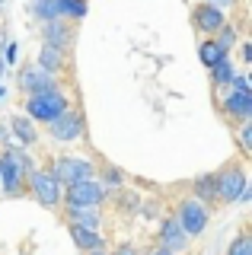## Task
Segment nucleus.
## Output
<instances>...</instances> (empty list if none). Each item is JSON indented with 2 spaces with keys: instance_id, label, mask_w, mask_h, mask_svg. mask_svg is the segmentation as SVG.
Instances as JSON below:
<instances>
[{
  "instance_id": "nucleus-1",
  "label": "nucleus",
  "mask_w": 252,
  "mask_h": 255,
  "mask_svg": "<svg viewBox=\"0 0 252 255\" xmlns=\"http://www.w3.org/2000/svg\"><path fill=\"white\" fill-rule=\"evenodd\" d=\"M67 106V96L61 93V90H51V93H35V96H29L26 99V112H29V118H35V122H54V118L61 115Z\"/></svg>"
},
{
  "instance_id": "nucleus-2",
  "label": "nucleus",
  "mask_w": 252,
  "mask_h": 255,
  "mask_svg": "<svg viewBox=\"0 0 252 255\" xmlns=\"http://www.w3.org/2000/svg\"><path fill=\"white\" fill-rule=\"evenodd\" d=\"M32 172V163L22 150H6L0 156V191H16L19 182Z\"/></svg>"
},
{
  "instance_id": "nucleus-3",
  "label": "nucleus",
  "mask_w": 252,
  "mask_h": 255,
  "mask_svg": "<svg viewBox=\"0 0 252 255\" xmlns=\"http://www.w3.org/2000/svg\"><path fill=\"white\" fill-rule=\"evenodd\" d=\"M29 185H32V195L42 207H58L64 191H61V182L54 179V172H42V169H32L29 172Z\"/></svg>"
},
{
  "instance_id": "nucleus-4",
  "label": "nucleus",
  "mask_w": 252,
  "mask_h": 255,
  "mask_svg": "<svg viewBox=\"0 0 252 255\" xmlns=\"http://www.w3.org/2000/svg\"><path fill=\"white\" fill-rule=\"evenodd\" d=\"M179 227L185 230V236H201L204 227H208V207H204L198 198H185L182 204H179Z\"/></svg>"
},
{
  "instance_id": "nucleus-5",
  "label": "nucleus",
  "mask_w": 252,
  "mask_h": 255,
  "mask_svg": "<svg viewBox=\"0 0 252 255\" xmlns=\"http://www.w3.org/2000/svg\"><path fill=\"white\" fill-rule=\"evenodd\" d=\"M106 198V185L96 179H83L67 185V207H99Z\"/></svg>"
},
{
  "instance_id": "nucleus-6",
  "label": "nucleus",
  "mask_w": 252,
  "mask_h": 255,
  "mask_svg": "<svg viewBox=\"0 0 252 255\" xmlns=\"http://www.w3.org/2000/svg\"><path fill=\"white\" fill-rule=\"evenodd\" d=\"M48 134L54 140H61V143H74V140L83 137V118L77 115V112L64 109L54 122H48Z\"/></svg>"
},
{
  "instance_id": "nucleus-7",
  "label": "nucleus",
  "mask_w": 252,
  "mask_h": 255,
  "mask_svg": "<svg viewBox=\"0 0 252 255\" xmlns=\"http://www.w3.org/2000/svg\"><path fill=\"white\" fill-rule=\"evenodd\" d=\"M51 172H54V179H58L61 185H74V182L93 179V163H86L80 156H61Z\"/></svg>"
},
{
  "instance_id": "nucleus-8",
  "label": "nucleus",
  "mask_w": 252,
  "mask_h": 255,
  "mask_svg": "<svg viewBox=\"0 0 252 255\" xmlns=\"http://www.w3.org/2000/svg\"><path fill=\"white\" fill-rule=\"evenodd\" d=\"M214 182H217V198L220 201H236V198L243 195V188L249 185V179H246L243 169H227V172L214 175Z\"/></svg>"
},
{
  "instance_id": "nucleus-9",
  "label": "nucleus",
  "mask_w": 252,
  "mask_h": 255,
  "mask_svg": "<svg viewBox=\"0 0 252 255\" xmlns=\"http://www.w3.org/2000/svg\"><path fill=\"white\" fill-rule=\"evenodd\" d=\"M19 86L26 90L29 96H35V93H51V90H58V80H54V74H48V70H42L35 64V67H26L19 74Z\"/></svg>"
},
{
  "instance_id": "nucleus-10",
  "label": "nucleus",
  "mask_w": 252,
  "mask_h": 255,
  "mask_svg": "<svg viewBox=\"0 0 252 255\" xmlns=\"http://www.w3.org/2000/svg\"><path fill=\"white\" fill-rule=\"evenodd\" d=\"M185 246H188V236H185V230L179 227V220L172 217V220H163V230H160V249H166V252H185Z\"/></svg>"
},
{
  "instance_id": "nucleus-11",
  "label": "nucleus",
  "mask_w": 252,
  "mask_h": 255,
  "mask_svg": "<svg viewBox=\"0 0 252 255\" xmlns=\"http://www.w3.org/2000/svg\"><path fill=\"white\" fill-rule=\"evenodd\" d=\"M224 109H227V115L249 118V115H252V93H243V90H227V96H224Z\"/></svg>"
},
{
  "instance_id": "nucleus-12",
  "label": "nucleus",
  "mask_w": 252,
  "mask_h": 255,
  "mask_svg": "<svg viewBox=\"0 0 252 255\" xmlns=\"http://www.w3.org/2000/svg\"><path fill=\"white\" fill-rule=\"evenodd\" d=\"M70 239H74L83 252H96V249L106 246V239H102L99 230H83V227H74V223H70Z\"/></svg>"
},
{
  "instance_id": "nucleus-13",
  "label": "nucleus",
  "mask_w": 252,
  "mask_h": 255,
  "mask_svg": "<svg viewBox=\"0 0 252 255\" xmlns=\"http://www.w3.org/2000/svg\"><path fill=\"white\" fill-rule=\"evenodd\" d=\"M42 35H45V45H54V48H61V51L70 45V29L61 19L45 22V26H42Z\"/></svg>"
},
{
  "instance_id": "nucleus-14",
  "label": "nucleus",
  "mask_w": 252,
  "mask_h": 255,
  "mask_svg": "<svg viewBox=\"0 0 252 255\" xmlns=\"http://www.w3.org/2000/svg\"><path fill=\"white\" fill-rule=\"evenodd\" d=\"M67 217L74 227H83V230H99V207H67Z\"/></svg>"
},
{
  "instance_id": "nucleus-15",
  "label": "nucleus",
  "mask_w": 252,
  "mask_h": 255,
  "mask_svg": "<svg viewBox=\"0 0 252 255\" xmlns=\"http://www.w3.org/2000/svg\"><path fill=\"white\" fill-rule=\"evenodd\" d=\"M195 22H198L204 32H217L224 26V13H220L217 6H211V3H201L198 10H195Z\"/></svg>"
},
{
  "instance_id": "nucleus-16",
  "label": "nucleus",
  "mask_w": 252,
  "mask_h": 255,
  "mask_svg": "<svg viewBox=\"0 0 252 255\" xmlns=\"http://www.w3.org/2000/svg\"><path fill=\"white\" fill-rule=\"evenodd\" d=\"M32 13H35V19L51 22V19L64 16V3L61 0H32Z\"/></svg>"
},
{
  "instance_id": "nucleus-17",
  "label": "nucleus",
  "mask_w": 252,
  "mask_h": 255,
  "mask_svg": "<svg viewBox=\"0 0 252 255\" xmlns=\"http://www.w3.org/2000/svg\"><path fill=\"white\" fill-rule=\"evenodd\" d=\"M195 198H198L201 204L217 201V182H214V175H201V179H195Z\"/></svg>"
},
{
  "instance_id": "nucleus-18",
  "label": "nucleus",
  "mask_w": 252,
  "mask_h": 255,
  "mask_svg": "<svg viewBox=\"0 0 252 255\" xmlns=\"http://www.w3.org/2000/svg\"><path fill=\"white\" fill-rule=\"evenodd\" d=\"M38 67L48 70V74H58V70H61V48L42 45V51H38Z\"/></svg>"
},
{
  "instance_id": "nucleus-19",
  "label": "nucleus",
  "mask_w": 252,
  "mask_h": 255,
  "mask_svg": "<svg viewBox=\"0 0 252 255\" xmlns=\"http://www.w3.org/2000/svg\"><path fill=\"white\" fill-rule=\"evenodd\" d=\"M13 137H16L19 143H35V128H32V122H29V118H22V115H16V118H13Z\"/></svg>"
},
{
  "instance_id": "nucleus-20",
  "label": "nucleus",
  "mask_w": 252,
  "mask_h": 255,
  "mask_svg": "<svg viewBox=\"0 0 252 255\" xmlns=\"http://www.w3.org/2000/svg\"><path fill=\"white\" fill-rule=\"evenodd\" d=\"M233 74H236V70H233V61H230V58H220L214 67H211V77H214L217 86H230Z\"/></svg>"
},
{
  "instance_id": "nucleus-21",
  "label": "nucleus",
  "mask_w": 252,
  "mask_h": 255,
  "mask_svg": "<svg viewBox=\"0 0 252 255\" xmlns=\"http://www.w3.org/2000/svg\"><path fill=\"white\" fill-rule=\"evenodd\" d=\"M198 58H201L204 67H214V64H217L220 58H227V54L220 51V48H217L214 42H201V45H198Z\"/></svg>"
},
{
  "instance_id": "nucleus-22",
  "label": "nucleus",
  "mask_w": 252,
  "mask_h": 255,
  "mask_svg": "<svg viewBox=\"0 0 252 255\" xmlns=\"http://www.w3.org/2000/svg\"><path fill=\"white\" fill-rule=\"evenodd\" d=\"M214 45H217L220 51L227 54V51H230V48L236 45V29H233V26H220V29H217V38H214Z\"/></svg>"
},
{
  "instance_id": "nucleus-23",
  "label": "nucleus",
  "mask_w": 252,
  "mask_h": 255,
  "mask_svg": "<svg viewBox=\"0 0 252 255\" xmlns=\"http://www.w3.org/2000/svg\"><path fill=\"white\" fill-rule=\"evenodd\" d=\"M227 255H252V239L246 233L236 236L233 243H230V249H227Z\"/></svg>"
},
{
  "instance_id": "nucleus-24",
  "label": "nucleus",
  "mask_w": 252,
  "mask_h": 255,
  "mask_svg": "<svg viewBox=\"0 0 252 255\" xmlns=\"http://www.w3.org/2000/svg\"><path fill=\"white\" fill-rule=\"evenodd\" d=\"M64 3V16H74V19H83L86 16V3L83 0H61Z\"/></svg>"
},
{
  "instance_id": "nucleus-25",
  "label": "nucleus",
  "mask_w": 252,
  "mask_h": 255,
  "mask_svg": "<svg viewBox=\"0 0 252 255\" xmlns=\"http://www.w3.org/2000/svg\"><path fill=\"white\" fill-rule=\"evenodd\" d=\"M240 147H243V153H249V150H252V125L249 122L240 128Z\"/></svg>"
},
{
  "instance_id": "nucleus-26",
  "label": "nucleus",
  "mask_w": 252,
  "mask_h": 255,
  "mask_svg": "<svg viewBox=\"0 0 252 255\" xmlns=\"http://www.w3.org/2000/svg\"><path fill=\"white\" fill-rule=\"evenodd\" d=\"M106 182H109V185H122V182H125V175L118 172V169H109V175H106Z\"/></svg>"
},
{
  "instance_id": "nucleus-27",
  "label": "nucleus",
  "mask_w": 252,
  "mask_h": 255,
  "mask_svg": "<svg viewBox=\"0 0 252 255\" xmlns=\"http://www.w3.org/2000/svg\"><path fill=\"white\" fill-rule=\"evenodd\" d=\"M16 51H19V48H16V45H6V61H10V64H13V61H16Z\"/></svg>"
},
{
  "instance_id": "nucleus-28",
  "label": "nucleus",
  "mask_w": 252,
  "mask_h": 255,
  "mask_svg": "<svg viewBox=\"0 0 252 255\" xmlns=\"http://www.w3.org/2000/svg\"><path fill=\"white\" fill-rule=\"evenodd\" d=\"M208 3H211V6H217V10H220V6H230L233 0H208Z\"/></svg>"
},
{
  "instance_id": "nucleus-29",
  "label": "nucleus",
  "mask_w": 252,
  "mask_h": 255,
  "mask_svg": "<svg viewBox=\"0 0 252 255\" xmlns=\"http://www.w3.org/2000/svg\"><path fill=\"white\" fill-rule=\"evenodd\" d=\"M115 255H137V252H134V249H131V246H122V249H118Z\"/></svg>"
},
{
  "instance_id": "nucleus-30",
  "label": "nucleus",
  "mask_w": 252,
  "mask_h": 255,
  "mask_svg": "<svg viewBox=\"0 0 252 255\" xmlns=\"http://www.w3.org/2000/svg\"><path fill=\"white\" fill-rule=\"evenodd\" d=\"M150 255H176V252H166V249H153Z\"/></svg>"
},
{
  "instance_id": "nucleus-31",
  "label": "nucleus",
  "mask_w": 252,
  "mask_h": 255,
  "mask_svg": "<svg viewBox=\"0 0 252 255\" xmlns=\"http://www.w3.org/2000/svg\"><path fill=\"white\" fill-rule=\"evenodd\" d=\"M3 74H6V64H3V58H0V80H3Z\"/></svg>"
},
{
  "instance_id": "nucleus-32",
  "label": "nucleus",
  "mask_w": 252,
  "mask_h": 255,
  "mask_svg": "<svg viewBox=\"0 0 252 255\" xmlns=\"http://www.w3.org/2000/svg\"><path fill=\"white\" fill-rule=\"evenodd\" d=\"M0 99H6V90H3V86H0Z\"/></svg>"
},
{
  "instance_id": "nucleus-33",
  "label": "nucleus",
  "mask_w": 252,
  "mask_h": 255,
  "mask_svg": "<svg viewBox=\"0 0 252 255\" xmlns=\"http://www.w3.org/2000/svg\"><path fill=\"white\" fill-rule=\"evenodd\" d=\"M90 255H106V252H102V249H96V252H90Z\"/></svg>"
},
{
  "instance_id": "nucleus-34",
  "label": "nucleus",
  "mask_w": 252,
  "mask_h": 255,
  "mask_svg": "<svg viewBox=\"0 0 252 255\" xmlns=\"http://www.w3.org/2000/svg\"><path fill=\"white\" fill-rule=\"evenodd\" d=\"M3 3H6V0H0V10H3Z\"/></svg>"
}]
</instances>
